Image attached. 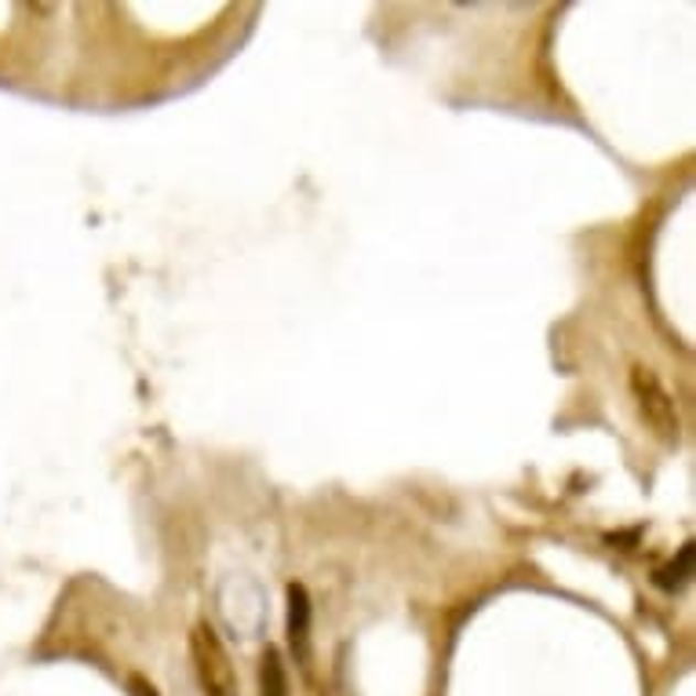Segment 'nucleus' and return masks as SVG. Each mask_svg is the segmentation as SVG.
Wrapping results in <instances>:
<instances>
[{"label":"nucleus","instance_id":"nucleus-4","mask_svg":"<svg viewBox=\"0 0 696 696\" xmlns=\"http://www.w3.org/2000/svg\"><path fill=\"white\" fill-rule=\"evenodd\" d=\"M259 696H292L288 693V675L281 664V653L267 645V653L259 660Z\"/></svg>","mask_w":696,"mask_h":696},{"label":"nucleus","instance_id":"nucleus-1","mask_svg":"<svg viewBox=\"0 0 696 696\" xmlns=\"http://www.w3.org/2000/svg\"><path fill=\"white\" fill-rule=\"evenodd\" d=\"M190 656H194L201 693L205 696H242L234 660H231V653H226V645L219 642V634H215L208 623H197V628L190 631Z\"/></svg>","mask_w":696,"mask_h":696},{"label":"nucleus","instance_id":"nucleus-6","mask_svg":"<svg viewBox=\"0 0 696 696\" xmlns=\"http://www.w3.org/2000/svg\"><path fill=\"white\" fill-rule=\"evenodd\" d=\"M128 689H131V696H161L158 689H153L150 686V682L147 678H142V675H131V682H128Z\"/></svg>","mask_w":696,"mask_h":696},{"label":"nucleus","instance_id":"nucleus-3","mask_svg":"<svg viewBox=\"0 0 696 696\" xmlns=\"http://www.w3.org/2000/svg\"><path fill=\"white\" fill-rule=\"evenodd\" d=\"M288 642L299 664L310 660V595L303 583L288 587Z\"/></svg>","mask_w":696,"mask_h":696},{"label":"nucleus","instance_id":"nucleus-2","mask_svg":"<svg viewBox=\"0 0 696 696\" xmlns=\"http://www.w3.org/2000/svg\"><path fill=\"white\" fill-rule=\"evenodd\" d=\"M631 390H634V401H639V413L645 419V427L653 430L660 441H667V446H678V409H675V398L664 390V383L653 376V368L645 365H634L631 368Z\"/></svg>","mask_w":696,"mask_h":696},{"label":"nucleus","instance_id":"nucleus-5","mask_svg":"<svg viewBox=\"0 0 696 696\" xmlns=\"http://www.w3.org/2000/svg\"><path fill=\"white\" fill-rule=\"evenodd\" d=\"M689 572H693V544L682 547L678 558L656 572V587H660V591H678V587L689 580Z\"/></svg>","mask_w":696,"mask_h":696}]
</instances>
